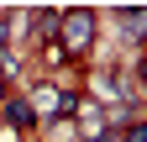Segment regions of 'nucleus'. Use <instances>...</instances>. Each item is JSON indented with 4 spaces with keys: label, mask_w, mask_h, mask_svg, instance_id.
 <instances>
[{
    "label": "nucleus",
    "mask_w": 147,
    "mask_h": 142,
    "mask_svg": "<svg viewBox=\"0 0 147 142\" xmlns=\"http://www.w3.org/2000/svg\"><path fill=\"white\" fill-rule=\"evenodd\" d=\"M95 11H84V5H68L63 11V21H58V47H63V58L68 63H84L89 53H95Z\"/></svg>",
    "instance_id": "f257e3e1"
},
{
    "label": "nucleus",
    "mask_w": 147,
    "mask_h": 142,
    "mask_svg": "<svg viewBox=\"0 0 147 142\" xmlns=\"http://www.w3.org/2000/svg\"><path fill=\"white\" fill-rule=\"evenodd\" d=\"M79 100H84V95L63 90V84H53V79H37L32 90H26V105L37 111V121H53V116H74V111H79Z\"/></svg>",
    "instance_id": "f03ea898"
},
{
    "label": "nucleus",
    "mask_w": 147,
    "mask_h": 142,
    "mask_svg": "<svg viewBox=\"0 0 147 142\" xmlns=\"http://www.w3.org/2000/svg\"><path fill=\"white\" fill-rule=\"evenodd\" d=\"M89 79V100L95 105H126V100H137V84L121 74V68H95V74H84Z\"/></svg>",
    "instance_id": "7ed1b4c3"
},
{
    "label": "nucleus",
    "mask_w": 147,
    "mask_h": 142,
    "mask_svg": "<svg viewBox=\"0 0 147 142\" xmlns=\"http://www.w3.org/2000/svg\"><path fill=\"white\" fill-rule=\"evenodd\" d=\"M116 21H121V42L126 47L147 42V5H116Z\"/></svg>",
    "instance_id": "20e7f679"
},
{
    "label": "nucleus",
    "mask_w": 147,
    "mask_h": 142,
    "mask_svg": "<svg viewBox=\"0 0 147 142\" xmlns=\"http://www.w3.org/2000/svg\"><path fill=\"white\" fill-rule=\"evenodd\" d=\"M0 116H5L11 132H32V126H37V111L26 105V95H11L5 105H0Z\"/></svg>",
    "instance_id": "39448f33"
},
{
    "label": "nucleus",
    "mask_w": 147,
    "mask_h": 142,
    "mask_svg": "<svg viewBox=\"0 0 147 142\" xmlns=\"http://www.w3.org/2000/svg\"><path fill=\"white\" fill-rule=\"evenodd\" d=\"M42 142H79L74 116H53V121H42Z\"/></svg>",
    "instance_id": "423d86ee"
},
{
    "label": "nucleus",
    "mask_w": 147,
    "mask_h": 142,
    "mask_svg": "<svg viewBox=\"0 0 147 142\" xmlns=\"http://www.w3.org/2000/svg\"><path fill=\"white\" fill-rule=\"evenodd\" d=\"M21 53H16V47H0V79H21Z\"/></svg>",
    "instance_id": "0eeeda50"
}]
</instances>
